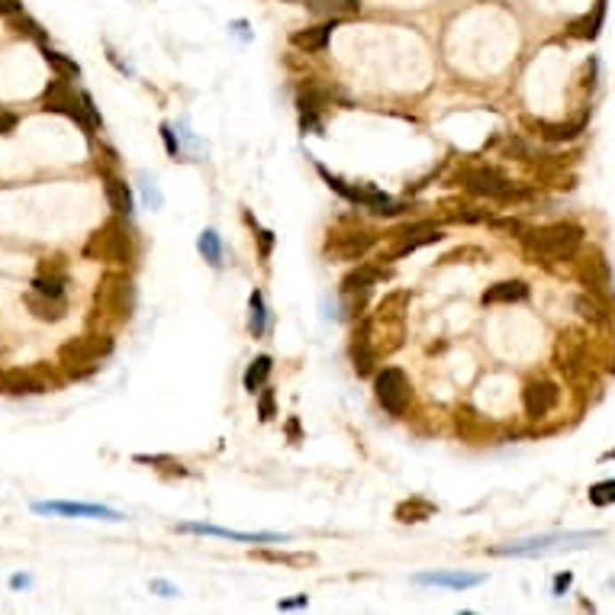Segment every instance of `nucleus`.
<instances>
[{
  "label": "nucleus",
  "instance_id": "9d476101",
  "mask_svg": "<svg viewBox=\"0 0 615 615\" xmlns=\"http://www.w3.org/2000/svg\"><path fill=\"white\" fill-rule=\"evenodd\" d=\"M461 181L467 190H473V194L481 197H493V200H515V197H522L497 168H471L464 171Z\"/></svg>",
  "mask_w": 615,
  "mask_h": 615
},
{
  "label": "nucleus",
  "instance_id": "6e6552de",
  "mask_svg": "<svg viewBox=\"0 0 615 615\" xmlns=\"http://www.w3.org/2000/svg\"><path fill=\"white\" fill-rule=\"evenodd\" d=\"M374 390H377V403L387 409L390 416H403L409 409V400H413V387H409V377H406L400 368H384L374 380Z\"/></svg>",
  "mask_w": 615,
  "mask_h": 615
},
{
  "label": "nucleus",
  "instance_id": "ea45409f",
  "mask_svg": "<svg viewBox=\"0 0 615 615\" xmlns=\"http://www.w3.org/2000/svg\"><path fill=\"white\" fill-rule=\"evenodd\" d=\"M567 587H570V573H564V577H557V580H554V590L557 593H564Z\"/></svg>",
  "mask_w": 615,
  "mask_h": 615
},
{
  "label": "nucleus",
  "instance_id": "20e7f679",
  "mask_svg": "<svg viewBox=\"0 0 615 615\" xmlns=\"http://www.w3.org/2000/svg\"><path fill=\"white\" fill-rule=\"evenodd\" d=\"M135 303V290L129 274L123 271H107L97 284V294H93V312L107 322H126L129 312Z\"/></svg>",
  "mask_w": 615,
  "mask_h": 615
},
{
  "label": "nucleus",
  "instance_id": "37998d69",
  "mask_svg": "<svg viewBox=\"0 0 615 615\" xmlns=\"http://www.w3.org/2000/svg\"><path fill=\"white\" fill-rule=\"evenodd\" d=\"M0 390H7V374L0 371Z\"/></svg>",
  "mask_w": 615,
  "mask_h": 615
},
{
  "label": "nucleus",
  "instance_id": "f8f14e48",
  "mask_svg": "<svg viewBox=\"0 0 615 615\" xmlns=\"http://www.w3.org/2000/svg\"><path fill=\"white\" fill-rule=\"evenodd\" d=\"M557 396H561V390H557L551 380H529L522 390L525 413H529L531 419H545V416L557 406Z\"/></svg>",
  "mask_w": 615,
  "mask_h": 615
},
{
  "label": "nucleus",
  "instance_id": "2eb2a0df",
  "mask_svg": "<svg viewBox=\"0 0 615 615\" xmlns=\"http://www.w3.org/2000/svg\"><path fill=\"white\" fill-rule=\"evenodd\" d=\"M59 384L52 377V371L45 374V368H33V371H10L7 374V390L10 393H45Z\"/></svg>",
  "mask_w": 615,
  "mask_h": 615
},
{
  "label": "nucleus",
  "instance_id": "a211bd4d",
  "mask_svg": "<svg viewBox=\"0 0 615 615\" xmlns=\"http://www.w3.org/2000/svg\"><path fill=\"white\" fill-rule=\"evenodd\" d=\"M26 306L33 310L36 320H43V322L65 320V300H61V296H49V294H39V290H29V294H26Z\"/></svg>",
  "mask_w": 615,
  "mask_h": 615
},
{
  "label": "nucleus",
  "instance_id": "7c9ffc66",
  "mask_svg": "<svg viewBox=\"0 0 615 615\" xmlns=\"http://www.w3.org/2000/svg\"><path fill=\"white\" fill-rule=\"evenodd\" d=\"M10 29L17 36H33L36 43H43V29H39L29 17H23V13H13V17H10Z\"/></svg>",
  "mask_w": 615,
  "mask_h": 615
},
{
  "label": "nucleus",
  "instance_id": "c756f323",
  "mask_svg": "<svg viewBox=\"0 0 615 615\" xmlns=\"http://www.w3.org/2000/svg\"><path fill=\"white\" fill-rule=\"evenodd\" d=\"M68 287V278L65 274H39V278L33 280V290H39V294H49V296H61Z\"/></svg>",
  "mask_w": 615,
  "mask_h": 615
},
{
  "label": "nucleus",
  "instance_id": "c9c22d12",
  "mask_svg": "<svg viewBox=\"0 0 615 615\" xmlns=\"http://www.w3.org/2000/svg\"><path fill=\"white\" fill-rule=\"evenodd\" d=\"M13 129H17V113H10L0 107V135L13 133Z\"/></svg>",
  "mask_w": 615,
  "mask_h": 615
},
{
  "label": "nucleus",
  "instance_id": "c85d7f7f",
  "mask_svg": "<svg viewBox=\"0 0 615 615\" xmlns=\"http://www.w3.org/2000/svg\"><path fill=\"white\" fill-rule=\"evenodd\" d=\"M200 252H203V258H206V262L213 264V268H220L223 264V245H220V236H216V232H213V229H206V232H203L200 236Z\"/></svg>",
  "mask_w": 615,
  "mask_h": 615
},
{
  "label": "nucleus",
  "instance_id": "79ce46f5",
  "mask_svg": "<svg viewBox=\"0 0 615 615\" xmlns=\"http://www.w3.org/2000/svg\"><path fill=\"white\" fill-rule=\"evenodd\" d=\"M258 239H262V255L271 252V232H258Z\"/></svg>",
  "mask_w": 615,
  "mask_h": 615
},
{
  "label": "nucleus",
  "instance_id": "412c9836",
  "mask_svg": "<svg viewBox=\"0 0 615 615\" xmlns=\"http://www.w3.org/2000/svg\"><path fill=\"white\" fill-rule=\"evenodd\" d=\"M329 36H332V23H322V26H310V29H296L290 43L303 52H322L326 43H329Z\"/></svg>",
  "mask_w": 615,
  "mask_h": 615
},
{
  "label": "nucleus",
  "instance_id": "0eeeda50",
  "mask_svg": "<svg viewBox=\"0 0 615 615\" xmlns=\"http://www.w3.org/2000/svg\"><path fill=\"white\" fill-rule=\"evenodd\" d=\"M320 174H322V181L336 190V194H342L352 203H361V206H368V210L377 213V216H396V213H403V206H400L396 200H390V197L384 194V190H377V187H348L342 177L329 174L326 168H320Z\"/></svg>",
  "mask_w": 615,
  "mask_h": 615
},
{
  "label": "nucleus",
  "instance_id": "4468645a",
  "mask_svg": "<svg viewBox=\"0 0 615 615\" xmlns=\"http://www.w3.org/2000/svg\"><path fill=\"white\" fill-rule=\"evenodd\" d=\"M33 513H49V515H91V519H123L117 509H107V506H93V503H36Z\"/></svg>",
  "mask_w": 615,
  "mask_h": 615
},
{
  "label": "nucleus",
  "instance_id": "f704fd0d",
  "mask_svg": "<svg viewBox=\"0 0 615 615\" xmlns=\"http://www.w3.org/2000/svg\"><path fill=\"white\" fill-rule=\"evenodd\" d=\"M39 274H65V258H59V255L43 258V264H39Z\"/></svg>",
  "mask_w": 615,
  "mask_h": 615
},
{
  "label": "nucleus",
  "instance_id": "dca6fc26",
  "mask_svg": "<svg viewBox=\"0 0 615 615\" xmlns=\"http://www.w3.org/2000/svg\"><path fill=\"white\" fill-rule=\"evenodd\" d=\"M580 280H583V287H587V290H593V294L606 290V287H609V264H606V258H603V252L590 248V252L583 255Z\"/></svg>",
  "mask_w": 615,
  "mask_h": 615
},
{
  "label": "nucleus",
  "instance_id": "39448f33",
  "mask_svg": "<svg viewBox=\"0 0 615 615\" xmlns=\"http://www.w3.org/2000/svg\"><path fill=\"white\" fill-rule=\"evenodd\" d=\"M603 531H557V535H541V538L531 541H519V545H503V548H493L490 554H513V557H535V554H548L557 548H583L587 541H599Z\"/></svg>",
  "mask_w": 615,
  "mask_h": 615
},
{
  "label": "nucleus",
  "instance_id": "a878e982",
  "mask_svg": "<svg viewBox=\"0 0 615 615\" xmlns=\"http://www.w3.org/2000/svg\"><path fill=\"white\" fill-rule=\"evenodd\" d=\"M268 374H271V358L268 354H258V358L248 364V371H245V390H248V393H258V390L264 387Z\"/></svg>",
  "mask_w": 615,
  "mask_h": 615
},
{
  "label": "nucleus",
  "instance_id": "a19ab883",
  "mask_svg": "<svg viewBox=\"0 0 615 615\" xmlns=\"http://www.w3.org/2000/svg\"><path fill=\"white\" fill-rule=\"evenodd\" d=\"M294 606H306V596H296V599H287V603H280V609H294Z\"/></svg>",
  "mask_w": 615,
  "mask_h": 615
},
{
  "label": "nucleus",
  "instance_id": "cd10ccee",
  "mask_svg": "<svg viewBox=\"0 0 615 615\" xmlns=\"http://www.w3.org/2000/svg\"><path fill=\"white\" fill-rule=\"evenodd\" d=\"M43 55H45V61L55 68V75H59V77H77V75H81V68H77L75 59H68V55H61V52L49 49L45 43H43Z\"/></svg>",
  "mask_w": 615,
  "mask_h": 615
},
{
  "label": "nucleus",
  "instance_id": "bb28decb",
  "mask_svg": "<svg viewBox=\"0 0 615 615\" xmlns=\"http://www.w3.org/2000/svg\"><path fill=\"white\" fill-rule=\"evenodd\" d=\"M573 306H577V312H580L583 320H590V322H606V306H603L599 294H593V290H590V296H587V294L577 296V300H573Z\"/></svg>",
  "mask_w": 615,
  "mask_h": 615
},
{
  "label": "nucleus",
  "instance_id": "423d86ee",
  "mask_svg": "<svg viewBox=\"0 0 615 615\" xmlns=\"http://www.w3.org/2000/svg\"><path fill=\"white\" fill-rule=\"evenodd\" d=\"M374 245V232L364 229L361 223H338L329 229V239H326V252L332 258H342V262H358L364 255L371 252Z\"/></svg>",
  "mask_w": 615,
  "mask_h": 615
},
{
  "label": "nucleus",
  "instance_id": "473e14b6",
  "mask_svg": "<svg viewBox=\"0 0 615 615\" xmlns=\"http://www.w3.org/2000/svg\"><path fill=\"white\" fill-rule=\"evenodd\" d=\"M264 316H268V312H264V296L255 290L252 294V332L255 336H264Z\"/></svg>",
  "mask_w": 615,
  "mask_h": 615
},
{
  "label": "nucleus",
  "instance_id": "e433bc0d",
  "mask_svg": "<svg viewBox=\"0 0 615 615\" xmlns=\"http://www.w3.org/2000/svg\"><path fill=\"white\" fill-rule=\"evenodd\" d=\"M13 13H23V4L20 0H0V17H13Z\"/></svg>",
  "mask_w": 615,
  "mask_h": 615
},
{
  "label": "nucleus",
  "instance_id": "aec40b11",
  "mask_svg": "<svg viewBox=\"0 0 615 615\" xmlns=\"http://www.w3.org/2000/svg\"><path fill=\"white\" fill-rule=\"evenodd\" d=\"M387 278V268H380V264H361V268H354L352 274H348L345 280H342V290L345 294H358V290H371L377 280Z\"/></svg>",
  "mask_w": 615,
  "mask_h": 615
},
{
  "label": "nucleus",
  "instance_id": "ddd939ff",
  "mask_svg": "<svg viewBox=\"0 0 615 615\" xmlns=\"http://www.w3.org/2000/svg\"><path fill=\"white\" fill-rule=\"evenodd\" d=\"M177 531H194V535H216V538L245 541V545H268V541H287V535H274V531H232V529H216V525H200V522L177 525Z\"/></svg>",
  "mask_w": 615,
  "mask_h": 615
},
{
  "label": "nucleus",
  "instance_id": "9b49d317",
  "mask_svg": "<svg viewBox=\"0 0 615 615\" xmlns=\"http://www.w3.org/2000/svg\"><path fill=\"white\" fill-rule=\"evenodd\" d=\"M441 232L435 223H413V226L400 229V232H393V248H390V258H403V255L416 252V248H422V245H432L439 242Z\"/></svg>",
  "mask_w": 615,
  "mask_h": 615
},
{
  "label": "nucleus",
  "instance_id": "393cba45",
  "mask_svg": "<svg viewBox=\"0 0 615 615\" xmlns=\"http://www.w3.org/2000/svg\"><path fill=\"white\" fill-rule=\"evenodd\" d=\"M406 306H409V294L396 290V294H387L384 300H380V306H377L374 316H377V320H387V322H403Z\"/></svg>",
  "mask_w": 615,
  "mask_h": 615
},
{
  "label": "nucleus",
  "instance_id": "72a5a7b5",
  "mask_svg": "<svg viewBox=\"0 0 615 615\" xmlns=\"http://www.w3.org/2000/svg\"><path fill=\"white\" fill-rule=\"evenodd\" d=\"M258 413H262V419H274V393H271L268 387H262V400H258Z\"/></svg>",
  "mask_w": 615,
  "mask_h": 615
},
{
  "label": "nucleus",
  "instance_id": "f3484780",
  "mask_svg": "<svg viewBox=\"0 0 615 615\" xmlns=\"http://www.w3.org/2000/svg\"><path fill=\"white\" fill-rule=\"evenodd\" d=\"M416 583H425V587H448V590H471V587H481L483 577L481 573H419Z\"/></svg>",
  "mask_w": 615,
  "mask_h": 615
},
{
  "label": "nucleus",
  "instance_id": "f257e3e1",
  "mask_svg": "<svg viewBox=\"0 0 615 615\" xmlns=\"http://www.w3.org/2000/svg\"><path fill=\"white\" fill-rule=\"evenodd\" d=\"M525 252L538 262H564L583 242V229L577 223H548V226L529 229L525 232Z\"/></svg>",
  "mask_w": 615,
  "mask_h": 615
},
{
  "label": "nucleus",
  "instance_id": "5701e85b",
  "mask_svg": "<svg viewBox=\"0 0 615 615\" xmlns=\"http://www.w3.org/2000/svg\"><path fill=\"white\" fill-rule=\"evenodd\" d=\"M531 126L541 129V135H545L548 142H570V139H577V135L583 133L587 123H583V119H573V123H531Z\"/></svg>",
  "mask_w": 615,
  "mask_h": 615
},
{
  "label": "nucleus",
  "instance_id": "f03ea898",
  "mask_svg": "<svg viewBox=\"0 0 615 615\" xmlns=\"http://www.w3.org/2000/svg\"><path fill=\"white\" fill-rule=\"evenodd\" d=\"M110 352H113V338L107 336V332H91V336H81V338L65 342L61 352H59V364L68 377L81 380V377H87V374L97 371L101 361Z\"/></svg>",
  "mask_w": 615,
  "mask_h": 615
},
{
  "label": "nucleus",
  "instance_id": "58836bf2",
  "mask_svg": "<svg viewBox=\"0 0 615 615\" xmlns=\"http://www.w3.org/2000/svg\"><path fill=\"white\" fill-rule=\"evenodd\" d=\"M152 590L165 593V596H177V590H174V587H168V583H161V580H155V583H152Z\"/></svg>",
  "mask_w": 615,
  "mask_h": 615
},
{
  "label": "nucleus",
  "instance_id": "2f4dec72",
  "mask_svg": "<svg viewBox=\"0 0 615 615\" xmlns=\"http://www.w3.org/2000/svg\"><path fill=\"white\" fill-rule=\"evenodd\" d=\"M590 503L593 506L615 503V481H603V483H596V487H590Z\"/></svg>",
  "mask_w": 615,
  "mask_h": 615
},
{
  "label": "nucleus",
  "instance_id": "b1692460",
  "mask_svg": "<svg viewBox=\"0 0 615 615\" xmlns=\"http://www.w3.org/2000/svg\"><path fill=\"white\" fill-rule=\"evenodd\" d=\"M432 515H435V506L422 497H413L396 506V519H400V522H425Z\"/></svg>",
  "mask_w": 615,
  "mask_h": 615
},
{
  "label": "nucleus",
  "instance_id": "1a4fd4ad",
  "mask_svg": "<svg viewBox=\"0 0 615 615\" xmlns=\"http://www.w3.org/2000/svg\"><path fill=\"white\" fill-rule=\"evenodd\" d=\"M43 110L49 113H61V117L75 119L77 126L87 129V117H85V103H81V93L68 85V77H52L43 91Z\"/></svg>",
  "mask_w": 615,
  "mask_h": 615
},
{
  "label": "nucleus",
  "instance_id": "7ed1b4c3",
  "mask_svg": "<svg viewBox=\"0 0 615 615\" xmlns=\"http://www.w3.org/2000/svg\"><path fill=\"white\" fill-rule=\"evenodd\" d=\"M85 255L93 262H113V264H129L135 258L133 245V229L119 220V213L113 220H107L101 229H93V236L87 239Z\"/></svg>",
  "mask_w": 615,
  "mask_h": 615
},
{
  "label": "nucleus",
  "instance_id": "4be33fe9",
  "mask_svg": "<svg viewBox=\"0 0 615 615\" xmlns=\"http://www.w3.org/2000/svg\"><path fill=\"white\" fill-rule=\"evenodd\" d=\"M525 296H529V287L522 280H503L483 294V303H519Z\"/></svg>",
  "mask_w": 615,
  "mask_h": 615
},
{
  "label": "nucleus",
  "instance_id": "6ab92c4d",
  "mask_svg": "<svg viewBox=\"0 0 615 615\" xmlns=\"http://www.w3.org/2000/svg\"><path fill=\"white\" fill-rule=\"evenodd\" d=\"M103 190H107V203H110L113 213H119V216H129V213H133V194H129V184L123 177L103 171Z\"/></svg>",
  "mask_w": 615,
  "mask_h": 615
},
{
  "label": "nucleus",
  "instance_id": "4c0bfd02",
  "mask_svg": "<svg viewBox=\"0 0 615 615\" xmlns=\"http://www.w3.org/2000/svg\"><path fill=\"white\" fill-rule=\"evenodd\" d=\"M161 135H165V142H168V152L177 155V142H174V135H171L168 126H161Z\"/></svg>",
  "mask_w": 615,
  "mask_h": 615
}]
</instances>
